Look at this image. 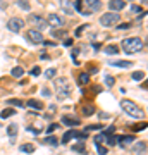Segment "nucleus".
Listing matches in <instances>:
<instances>
[{"label": "nucleus", "instance_id": "obj_1", "mask_svg": "<svg viewBox=\"0 0 148 155\" xmlns=\"http://www.w3.org/2000/svg\"><path fill=\"white\" fill-rule=\"evenodd\" d=\"M145 47V43H143V40L141 38H126V40L122 41V48H124V52L126 53H136V52H139L141 48Z\"/></svg>", "mask_w": 148, "mask_h": 155}, {"label": "nucleus", "instance_id": "obj_2", "mask_svg": "<svg viewBox=\"0 0 148 155\" xmlns=\"http://www.w3.org/2000/svg\"><path fill=\"white\" fill-rule=\"evenodd\" d=\"M121 107H122V110L128 114V115H131V117H134V119H143V110H141L134 102H131V100H122V102H121Z\"/></svg>", "mask_w": 148, "mask_h": 155}, {"label": "nucleus", "instance_id": "obj_3", "mask_svg": "<svg viewBox=\"0 0 148 155\" xmlns=\"http://www.w3.org/2000/svg\"><path fill=\"white\" fill-rule=\"evenodd\" d=\"M119 21H121V17H119L117 12H107L100 17V24L103 28H112V26H117Z\"/></svg>", "mask_w": 148, "mask_h": 155}, {"label": "nucleus", "instance_id": "obj_4", "mask_svg": "<svg viewBox=\"0 0 148 155\" xmlns=\"http://www.w3.org/2000/svg\"><path fill=\"white\" fill-rule=\"evenodd\" d=\"M55 84H57V90H59L60 98H67V97H71V86H69V81H67L66 78H59Z\"/></svg>", "mask_w": 148, "mask_h": 155}, {"label": "nucleus", "instance_id": "obj_5", "mask_svg": "<svg viewBox=\"0 0 148 155\" xmlns=\"http://www.w3.org/2000/svg\"><path fill=\"white\" fill-rule=\"evenodd\" d=\"M24 36H26V40L30 41V43H33V45H40V43L45 41V38H43V35H41L40 30H28Z\"/></svg>", "mask_w": 148, "mask_h": 155}, {"label": "nucleus", "instance_id": "obj_6", "mask_svg": "<svg viewBox=\"0 0 148 155\" xmlns=\"http://www.w3.org/2000/svg\"><path fill=\"white\" fill-rule=\"evenodd\" d=\"M22 26H24V21L21 19V17H12V19H9V22H7V28H9L12 33L21 31L22 30Z\"/></svg>", "mask_w": 148, "mask_h": 155}, {"label": "nucleus", "instance_id": "obj_7", "mask_svg": "<svg viewBox=\"0 0 148 155\" xmlns=\"http://www.w3.org/2000/svg\"><path fill=\"white\" fill-rule=\"evenodd\" d=\"M28 22H30V24H35V26H38L40 30H41V28H45V26L48 24V22L43 19L41 16H38V14H30V17H28Z\"/></svg>", "mask_w": 148, "mask_h": 155}, {"label": "nucleus", "instance_id": "obj_8", "mask_svg": "<svg viewBox=\"0 0 148 155\" xmlns=\"http://www.w3.org/2000/svg\"><path fill=\"white\" fill-rule=\"evenodd\" d=\"M133 141H134V136H133V134H124V136H119L117 138V143L121 145V146H128V145H131L133 143Z\"/></svg>", "mask_w": 148, "mask_h": 155}, {"label": "nucleus", "instance_id": "obj_9", "mask_svg": "<svg viewBox=\"0 0 148 155\" xmlns=\"http://www.w3.org/2000/svg\"><path fill=\"white\" fill-rule=\"evenodd\" d=\"M86 7L90 9V12H97L102 9V2L100 0H86Z\"/></svg>", "mask_w": 148, "mask_h": 155}, {"label": "nucleus", "instance_id": "obj_10", "mask_svg": "<svg viewBox=\"0 0 148 155\" xmlns=\"http://www.w3.org/2000/svg\"><path fill=\"white\" fill-rule=\"evenodd\" d=\"M47 22H48V24H52V26H62V24H64L62 17H60V16H57V14H50L48 19H47Z\"/></svg>", "mask_w": 148, "mask_h": 155}, {"label": "nucleus", "instance_id": "obj_11", "mask_svg": "<svg viewBox=\"0 0 148 155\" xmlns=\"http://www.w3.org/2000/svg\"><path fill=\"white\" fill-rule=\"evenodd\" d=\"M109 7L112 9V12H117V10L124 9V0H110Z\"/></svg>", "mask_w": 148, "mask_h": 155}, {"label": "nucleus", "instance_id": "obj_12", "mask_svg": "<svg viewBox=\"0 0 148 155\" xmlns=\"http://www.w3.org/2000/svg\"><path fill=\"white\" fill-rule=\"evenodd\" d=\"M62 124H66V126H79L81 121L76 119V117H69V115H64L62 117Z\"/></svg>", "mask_w": 148, "mask_h": 155}, {"label": "nucleus", "instance_id": "obj_13", "mask_svg": "<svg viewBox=\"0 0 148 155\" xmlns=\"http://www.w3.org/2000/svg\"><path fill=\"white\" fill-rule=\"evenodd\" d=\"M28 107H30V109H35V110H41L45 105L40 102V100H35V98H31V100H28Z\"/></svg>", "mask_w": 148, "mask_h": 155}, {"label": "nucleus", "instance_id": "obj_14", "mask_svg": "<svg viewBox=\"0 0 148 155\" xmlns=\"http://www.w3.org/2000/svg\"><path fill=\"white\" fill-rule=\"evenodd\" d=\"M133 152H134V154L136 155H145L147 154V143H145V141H141V143H138L136 145V148H133Z\"/></svg>", "mask_w": 148, "mask_h": 155}, {"label": "nucleus", "instance_id": "obj_15", "mask_svg": "<svg viewBox=\"0 0 148 155\" xmlns=\"http://www.w3.org/2000/svg\"><path fill=\"white\" fill-rule=\"evenodd\" d=\"M78 83L81 84V86H83V84H88L90 83V74L88 72H81L79 78H78Z\"/></svg>", "mask_w": 148, "mask_h": 155}, {"label": "nucleus", "instance_id": "obj_16", "mask_svg": "<svg viewBox=\"0 0 148 155\" xmlns=\"http://www.w3.org/2000/svg\"><path fill=\"white\" fill-rule=\"evenodd\" d=\"M71 134H72V138H78V140H86L88 138V133H81V131H74V129H71Z\"/></svg>", "mask_w": 148, "mask_h": 155}, {"label": "nucleus", "instance_id": "obj_17", "mask_svg": "<svg viewBox=\"0 0 148 155\" xmlns=\"http://www.w3.org/2000/svg\"><path fill=\"white\" fill-rule=\"evenodd\" d=\"M112 66H116V67H131L133 62H129V61H114L112 62Z\"/></svg>", "mask_w": 148, "mask_h": 155}, {"label": "nucleus", "instance_id": "obj_18", "mask_svg": "<svg viewBox=\"0 0 148 155\" xmlns=\"http://www.w3.org/2000/svg\"><path fill=\"white\" fill-rule=\"evenodd\" d=\"M19 150L22 154H33V152H35V146L30 143H26V145H22V146H19Z\"/></svg>", "mask_w": 148, "mask_h": 155}, {"label": "nucleus", "instance_id": "obj_19", "mask_svg": "<svg viewBox=\"0 0 148 155\" xmlns=\"http://www.w3.org/2000/svg\"><path fill=\"white\" fill-rule=\"evenodd\" d=\"M105 53L107 55H117V52H119V48L116 47V45H109V47H105Z\"/></svg>", "mask_w": 148, "mask_h": 155}, {"label": "nucleus", "instance_id": "obj_20", "mask_svg": "<svg viewBox=\"0 0 148 155\" xmlns=\"http://www.w3.org/2000/svg\"><path fill=\"white\" fill-rule=\"evenodd\" d=\"M17 129H19V128H17V124H10L9 128H7V134H9L10 138H14V136L17 134Z\"/></svg>", "mask_w": 148, "mask_h": 155}, {"label": "nucleus", "instance_id": "obj_21", "mask_svg": "<svg viewBox=\"0 0 148 155\" xmlns=\"http://www.w3.org/2000/svg\"><path fill=\"white\" fill-rule=\"evenodd\" d=\"M131 78L134 79V81H141V79H145V72L143 71H134L131 74Z\"/></svg>", "mask_w": 148, "mask_h": 155}, {"label": "nucleus", "instance_id": "obj_22", "mask_svg": "<svg viewBox=\"0 0 148 155\" xmlns=\"http://www.w3.org/2000/svg\"><path fill=\"white\" fill-rule=\"evenodd\" d=\"M72 150L74 152H78V154H86V148H84V145L83 143H76V145H72Z\"/></svg>", "mask_w": 148, "mask_h": 155}, {"label": "nucleus", "instance_id": "obj_23", "mask_svg": "<svg viewBox=\"0 0 148 155\" xmlns=\"http://www.w3.org/2000/svg\"><path fill=\"white\" fill-rule=\"evenodd\" d=\"M14 114H16L14 109H5V110L0 112V117H2V119H7V117H10V115H14Z\"/></svg>", "mask_w": 148, "mask_h": 155}, {"label": "nucleus", "instance_id": "obj_24", "mask_svg": "<svg viewBox=\"0 0 148 155\" xmlns=\"http://www.w3.org/2000/svg\"><path fill=\"white\" fill-rule=\"evenodd\" d=\"M98 129H103V126H102V124H91V126H86L84 133H88V131H98Z\"/></svg>", "mask_w": 148, "mask_h": 155}, {"label": "nucleus", "instance_id": "obj_25", "mask_svg": "<svg viewBox=\"0 0 148 155\" xmlns=\"http://www.w3.org/2000/svg\"><path fill=\"white\" fill-rule=\"evenodd\" d=\"M52 36L53 38H62V36H66V30H52Z\"/></svg>", "mask_w": 148, "mask_h": 155}, {"label": "nucleus", "instance_id": "obj_26", "mask_svg": "<svg viewBox=\"0 0 148 155\" xmlns=\"http://www.w3.org/2000/svg\"><path fill=\"white\" fill-rule=\"evenodd\" d=\"M10 74H12L14 78H21V76L24 74V71H22V67H19V66H17V67H14V69H12V72H10Z\"/></svg>", "mask_w": 148, "mask_h": 155}, {"label": "nucleus", "instance_id": "obj_27", "mask_svg": "<svg viewBox=\"0 0 148 155\" xmlns=\"http://www.w3.org/2000/svg\"><path fill=\"white\" fill-rule=\"evenodd\" d=\"M17 5H19L22 10H30L31 7H30V2L28 0H17Z\"/></svg>", "mask_w": 148, "mask_h": 155}, {"label": "nucleus", "instance_id": "obj_28", "mask_svg": "<svg viewBox=\"0 0 148 155\" xmlns=\"http://www.w3.org/2000/svg\"><path fill=\"white\" fill-rule=\"evenodd\" d=\"M93 112H95V107H93V105H84V107H83V114H84V115H91Z\"/></svg>", "mask_w": 148, "mask_h": 155}, {"label": "nucleus", "instance_id": "obj_29", "mask_svg": "<svg viewBox=\"0 0 148 155\" xmlns=\"http://www.w3.org/2000/svg\"><path fill=\"white\" fill-rule=\"evenodd\" d=\"M45 145H52V146H55V145H59V140L53 138V136H48V138H45Z\"/></svg>", "mask_w": 148, "mask_h": 155}, {"label": "nucleus", "instance_id": "obj_30", "mask_svg": "<svg viewBox=\"0 0 148 155\" xmlns=\"http://www.w3.org/2000/svg\"><path fill=\"white\" fill-rule=\"evenodd\" d=\"M7 103H9V105H17V107H24V105H22V100H19V98H9Z\"/></svg>", "mask_w": 148, "mask_h": 155}, {"label": "nucleus", "instance_id": "obj_31", "mask_svg": "<svg viewBox=\"0 0 148 155\" xmlns=\"http://www.w3.org/2000/svg\"><path fill=\"white\" fill-rule=\"evenodd\" d=\"M105 138H107V136H105L103 133L97 134V136H95V143H97V145H102V141H105Z\"/></svg>", "mask_w": 148, "mask_h": 155}, {"label": "nucleus", "instance_id": "obj_32", "mask_svg": "<svg viewBox=\"0 0 148 155\" xmlns=\"http://www.w3.org/2000/svg\"><path fill=\"white\" fill-rule=\"evenodd\" d=\"M105 140H107V143H109V145H116V143H117V136H114V134H109Z\"/></svg>", "mask_w": 148, "mask_h": 155}, {"label": "nucleus", "instance_id": "obj_33", "mask_svg": "<svg viewBox=\"0 0 148 155\" xmlns=\"http://www.w3.org/2000/svg\"><path fill=\"white\" fill-rule=\"evenodd\" d=\"M71 138H72V134H71V131H67V133L62 136V143H64V145H67V143L71 141Z\"/></svg>", "mask_w": 148, "mask_h": 155}, {"label": "nucleus", "instance_id": "obj_34", "mask_svg": "<svg viewBox=\"0 0 148 155\" xmlns=\"http://www.w3.org/2000/svg\"><path fill=\"white\" fill-rule=\"evenodd\" d=\"M97 154L98 155H107V148L102 146V145H97Z\"/></svg>", "mask_w": 148, "mask_h": 155}, {"label": "nucleus", "instance_id": "obj_35", "mask_svg": "<svg viewBox=\"0 0 148 155\" xmlns=\"http://www.w3.org/2000/svg\"><path fill=\"white\" fill-rule=\"evenodd\" d=\"M53 76H55V69H47V71H45V78H47V79H52Z\"/></svg>", "mask_w": 148, "mask_h": 155}, {"label": "nucleus", "instance_id": "obj_36", "mask_svg": "<svg viewBox=\"0 0 148 155\" xmlns=\"http://www.w3.org/2000/svg\"><path fill=\"white\" fill-rule=\"evenodd\" d=\"M145 128H147V123H139L133 126V131H139V129H145Z\"/></svg>", "mask_w": 148, "mask_h": 155}, {"label": "nucleus", "instance_id": "obj_37", "mask_svg": "<svg viewBox=\"0 0 148 155\" xmlns=\"http://www.w3.org/2000/svg\"><path fill=\"white\" fill-rule=\"evenodd\" d=\"M74 9L78 10V12H83V0H76V4H74Z\"/></svg>", "mask_w": 148, "mask_h": 155}, {"label": "nucleus", "instance_id": "obj_38", "mask_svg": "<svg viewBox=\"0 0 148 155\" xmlns=\"http://www.w3.org/2000/svg\"><path fill=\"white\" fill-rule=\"evenodd\" d=\"M114 83H116V79L112 76H105V84L107 86H114Z\"/></svg>", "mask_w": 148, "mask_h": 155}, {"label": "nucleus", "instance_id": "obj_39", "mask_svg": "<svg viewBox=\"0 0 148 155\" xmlns=\"http://www.w3.org/2000/svg\"><path fill=\"white\" fill-rule=\"evenodd\" d=\"M86 30V24H83V26H79L78 30H76V36H79V35H81V33H83V31Z\"/></svg>", "mask_w": 148, "mask_h": 155}, {"label": "nucleus", "instance_id": "obj_40", "mask_svg": "<svg viewBox=\"0 0 148 155\" xmlns=\"http://www.w3.org/2000/svg\"><path fill=\"white\" fill-rule=\"evenodd\" d=\"M57 128H59V124H50V126H48V129H47V133H52V131H55Z\"/></svg>", "mask_w": 148, "mask_h": 155}, {"label": "nucleus", "instance_id": "obj_41", "mask_svg": "<svg viewBox=\"0 0 148 155\" xmlns=\"http://www.w3.org/2000/svg\"><path fill=\"white\" fill-rule=\"evenodd\" d=\"M40 72H41V71H40V67H38V66L31 69V74H33V76H40Z\"/></svg>", "mask_w": 148, "mask_h": 155}, {"label": "nucleus", "instance_id": "obj_42", "mask_svg": "<svg viewBox=\"0 0 148 155\" xmlns=\"http://www.w3.org/2000/svg\"><path fill=\"white\" fill-rule=\"evenodd\" d=\"M129 26H131V24H129V22H124V24H119L117 28H119V30H128Z\"/></svg>", "mask_w": 148, "mask_h": 155}, {"label": "nucleus", "instance_id": "obj_43", "mask_svg": "<svg viewBox=\"0 0 148 155\" xmlns=\"http://www.w3.org/2000/svg\"><path fill=\"white\" fill-rule=\"evenodd\" d=\"M129 10H131V12H141V7H139V5H133Z\"/></svg>", "mask_w": 148, "mask_h": 155}, {"label": "nucleus", "instance_id": "obj_44", "mask_svg": "<svg viewBox=\"0 0 148 155\" xmlns=\"http://www.w3.org/2000/svg\"><path fill=\"white\" fill-rule=\"evenodd\" d=\"M41 95H43V97H50L52 93H50V90H47V88H43V90H41Z\"/></svg>", "mask_w": 148, "mask_h": 155}, {"label": "nucleus", "instance_id": "obj_45", "mask_svg": "<svg viewBox=\"0 0 148 155\" xmlns=\"http://www.w3.org/2000/svg\"><path fill=\"white\" fill-rule=\"evenodd\" d=\"M64 45H66V47H71V45H72V40H66L64 41Z\"/></svg>", "mask_w": 148, "mask_h": 155}, {"label": "nucleus", "instance_id": "obj_46", "mask_svg": "<svg viewBox=\"0 0 148 155\" xmlns=\"http://www.w3.org/2000/svg\"><path fill=\"white\" fill-rule=\"evenodd\" d=\"M128 2H133V0H128Z\"/></svg>", "mask_w": 148, "mask_h": 155}, {"label": "nucleus", "instance_id": "obj_47", "mask_svg": "<svg viewBox=\"0 0 148 155\" xmlns=\"http://www.w3.org/2000/svg\"><path fill=\"white\" fill-rule=\"evenodd\" d=\"M0 126H2V123H0Z\"/></svg>", "mask_w": 148, "mask_h": 155}]
</instances>
